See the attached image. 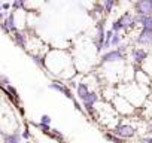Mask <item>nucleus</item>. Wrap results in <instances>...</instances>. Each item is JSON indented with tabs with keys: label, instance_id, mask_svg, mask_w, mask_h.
<instances>
[{
	"label": "nucleus",
	"instance_id": "4be33fe9",
	"mask_svg": "<svg viewBox=\"0 0 152 143\" xmlns=\"http://www.w3.org/2000/svg\"><path fill=\"white\" fill-rule=\"evenodd\" d=\"M116 2H119V0H116Z\"/></svg>",
	"mask_w": 152,
	"mask_h": 143
},
{
	"label": "nucleus",
	"instance_id": "412c9836",
	"mask_svg": "<svg viewBox=\"0 0 152 143\" xmlns=\"http://www.w3.org/2000/svg\"><path fill=\"white\" fill-rule=\"evenodd\" d=\"M2 78H3V75H2V73H0V79H2Z\"/></svg>",
	"mask_w": 152,
	"mask_h": 143
},
{
	"label": "nucleus",
	"instance_id": "f257e3e1",
	"mask_svg": "<svg viewBox=\"0 0 152 143\" xmlns=\"http://www.w3.org/2000/svg\"><path fill=\"white\" fill-rule=\"evenodd\" d=\"M45 70L61 79H70L75 76L73 60L69 52L61 49H49L45 54Z\"/></svg>",
	"mask_w": 152,
	"mask_h": 143
},
{
	"label": "nucleus",
	"instance_id": "ddd939ff",
	"mask_svg": "<svg viewBox=\"0 0 152 143\" xmlns=\"http://www.w3.org/2000/svg\"><path fill=\"white\" fill-rule=\"evenodd\" d=\"M116 3V0H102V5H103V9H104V14H110L113 6Z\"/></svg>",
	"mask_w": 152,
	"mask_h": 143
},
{
	"label": "nucleus",
	"instance_id": "4468645a",
	"mask_svg": "<svg viewBox=\"0 0 152 143\" xmlns=\"http://www.w3.org/2000/svg\"><path fill=\"white\" fill-rule=\"evenodd\" d=\"M12 11H26V0H14Z\"/></svg>",
	"mask_w": 152,
	"mask_h": 143
},
{
	"label": "nucleus",
	"instance_id": "aec40b11",
	"mask_svg": "<svg viewBox=\"0 0 152 143\" xmlns=\"http://www.w3.org/2000/svg\"><path fill=\"white\" fill-rule=\"evenodd\" d=\"M2 8H3V11H9L12 8V5L8 3V2H2Z\"/></svg>",
	"mask_w": 152,
	"mask_h": 143
},
{
	"label": "nucleus",
	"instance_id": "f3484780",
	"mask_svg": "<svg viewBox=\"0 0 152 143\" xmlns=\"http://www.w3.org/2000/svg\"><path fill=\"white\" fill-rule=\"evenodd\" d=\"M48 136L51 137V139H55V140H58V142H63L64 140V136L58 131V130H51L49 133H48Z\"/></svg>",
	"mask_w": 152,
	"mask_h": 143
},
{
	"label": "nucleus",
	"instance_id": "f03ea898",
	"mask_svg": "<svg viewBox=\"0 0 152 143\" xmlns=\"http://www.w3.org/2000/svg\"><path fill=\"white\" fill-rule=\"evenodd\" d=\"M137 24L136 15H133L131 12H124L118 20L113 21L112 24V30L113 31H124V30H131L134 28Z\"/></svg>",
	"mask_w": 152,
	"mask_h": 143
},
{
	"label": "nucleus",
	"instance_id": "9b49d317",
	"mask_svg": "<svg viewBox=\"0 0 152 143\" xmlns=\"http://www.w3.org/2000/svg\"><path fill=\"white\" fill-rule=\"evenodd\" d=\"M90 91H91V90H90V85H88L87 82H79L78 87H76V94H78V97H79L81 100H84V98L88 96Z\"/></svg>",
	"mask_w": 152,
	"mask_h": 143
},
{
	"label": "nucleus",
	"instance_id": "f8f14e48",
	"mask_svg": "<svg viewBox=\"0 0 152 143\" xmlns=\"http://www.w3.org/2000/svg\"><path fill=\"white\" fill-rule=\"evenodd\" d=\"M121 40H122L121 31H113L112 39H110V46H112V48H118V46L121 45Z\"/></svg>",
	"mask_w": 152,
	"mask_h": 143
},
{
	"label": "nucleus",
	"instance_id": "39448f33",
	"mask_svg": "<svg viewBox=\"0 0 152 143\" xmlns=\"http://www.w3.org/2000/svg\"><path fill=\"white\" fill-rule=\"evenodd\" d=\"M134 131H136V130H134L131 125L119 124V125H116V127L113 128L112 133H115L116 136H119V137H122V139H130V137L134 136Z\"/></svg>",
	"mask_w": 152,
	"mask_h": 143
},
{
	"label": "nucleus",
	"instance_id": "2eb2a0df",
	"mask_svg": "<svg viewBox=\"0 0 152 143\" xmlns=\"http://www.w3.org/2000/svg\"><path fill=\"white\" fill-rule=\"evenodd\" d=\"M20 140H21V134H8L3 143H20Z\"/></svg>",
	"mask_w": 152,
	"mask_h": 143
},
{
	"label": "nucleus",
	"instance_id": "20e7f679",
	"mask_svg": "<svg viewBox=\"0 0 152 143\" xmlns=\"http://www.w3.org/2000/svg\"><path fill=\"white\" fill-rule=\"evenodd\" d=\"M134 12L136 15H148L152 14V3L149 0H137L134 3Z\"/></svg>",
	"mask_w": 152,
	"mask_h": 143
},
{
	"label": "nucleus",
	"instance_id": "1a4fd4ad",
	"mask_svg": "<svg viewBox=\"0 0 152 143\" xmlns=\"http://www.w3.org/2000/svg\"><path fill=\"white\" fill-rule=\"evenodd\" d=\"M49 88H51V90H55V91H58V93H61V94H64V96H66V97H69L70 100H75V98H73V96H72V91L66 87V84L52 82V84H49Z\"/></svg>",
	"mask_w": 152,
	"mask_h": 143
},
{
	"label": "nucleus",
	"instance_id": "7ed1b4c3",
	"mask_svg": "<svg viewBox=\"0 0 152 143\" xmlns=\"http://www.w3.org/2000/svg\"><path fill=\"white\" fill-rule=\"evenodd\" d=\"M125 60V54L122 49L115 48V49H109L106 51L102 57H100V63L102 64H110V63H121Z\"/></svg>",
	"mask_w": 152,
	"mask_h": 143
},
{
	"label": "nucleus",
	"instance_id": "6e6552de",
	"mask_svg": "<svg viewBox=\"0 0 152 143\" xmlns=\"http://www.w3.org/2000/svg\"><path fill=\"white\" fill-rule=\"evenodd\" d=\"M12 39H14V42H15L20 48H23V49L27 48L28 36H27V33H26L24 30H17L15 33H12Z\"/></svg>",
	"mask_w": 152,
	"mask_h": 143
},
{
	"label": "nucleus",
	"instance_id": "6ab92c4d",
	"mask_svg": "<svg viewBox=\"0 0 152 143\" xmlns=\"http://www.w3.org/2000/svg\"><path fill=\"white\" fill-rule=\"evenodd\" d=\"M40 122H42V124H51V116H49V115H42Z\"/></svg>",
	"mask_w": 152,
	"mask_h": 143
},
{
	"label": "nucleus",
	"instance_id": "0eeeda50",
	"mask_svg": "<svg viewBox=\"0 0 152 143\" xmlns=\"http://www.w3.org/2000/svg\"><path fill=\"white\" fill-rule=\"evenodd\" d=\"M137 43L142 46H152V28H142L137 36Z\"/></svg>",
	"mask_w": 152,
	"mask_h": 143
},
{
	"label": "nucleus",
	"instance_id": "dca6fc26",
	"mask_svg": "<svg viewBox=\"0 0 152 143\" xmlns=\"http://www.w3.org/2000/svg\"><path fill=\"white\" fill-rule=\"evenodd\" d=\"M104 137H106L107 140L113 142V143H124V139H122V137H119V136H116L115 133H113V134H110V133H106V134H104Z\"/></svg>",
	"mask_w": 152,
	"mask_h": 143
},
{
	"label": "nucleus",
	"instance_id": "a211bd4d",
	"mask_svg": "<svg viewBox=\"0 0 152 143\" xmlns=\"http://www.w3.org/2000/svg\"><path fill=\"white\" fill-rule=\"evenodd\" d=\"M37 127H39V128H40V130H42L43 133H46V134H48V133L51 131V128H49V124H42V122H40V124H39Z\"/></svg>",
	"mask_w": 152,
	"mask_h": 143
},
{
	"label": "nucleus",
	"instance_id": "423d86ee",
	"mask_svg": "<svg viewBox=\"0 0 152 143\" xmlns=\"http://www.w3.org/2000/svg\"><path fill=\"white\" fill-rule=\"evenodd\" d=\"M148 51L145 48H133L131 49V60L133 63L137 66V64H143L148 58Z\"/></svg>",
	"mask_w": 152,
	"mask_h": 143
},
{
	"label": "nucleus",
	"instance_id": "9d476101",
	"mask_svg": "<svg viewBox=\"0 0 152 143\" xmlns=\"http://www.w3.org/2000/svg\"><path fill=\"white\" fill-rule=\"evenodd\" d=\"M137 23L142 26V28H152V14L148 15H136Z\"/></svg>",
	"mask_w": 152,
	"mask_h": 143
}]
</instances>
